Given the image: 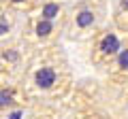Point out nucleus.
Listing matches in <instances>:
<instances>
[{
    "label": "nucleus",
    "instance_id": "obj_6",
    "mask_svg": "<svg viewBox=\"0 0 128 119\" xmlns=\"http://www.w3.org/2000/svg\"><path fill=\"white\" fill-rule=\"evenodd\" d=\"M105 70L109 72V77L113 79V81L128 83V34H126V38H124L122 47L118 49L115 58L109 62V66H107Z\"/></svg>",
    "mask_w": 128,
    "mask_h": 119
},
{
    "label": "nucleus",
    "instance_id": "obj_9",
    "mask_svg": "<svg viewBox=\"0 0 128 119\" xmlns=\"http://www.w3.org/2000/svg\"><path fill=\"white\" fill-rule=\"evenodd\" d=\"M111 19L118 28L128 30V0H113V9H111Z\"/></svg>",
    "mask_w": 128,
    "mask_h": 119
},
{
    "label": "nucleus",
    "instance_id": "obj_2",
    "mask_svg": "<svg viewBox=\"0 0 128 119\" xmlns=\"http://www.w3.org/2000/svg\"><path fill=\"white\" fill-rule=\"evenodd\" d=\"M107 13H109L107 0H79L66 11L62 34L70 41H88L98 28L105 26Z\"/></svg>",
    "mask_w": 128,
    "mask_h": 119
},
{
    "label": "nucleus",
    "instance_id": "obj_3",
    "mask_svg": "<svg viewBox=\"0 0 128 119\" xmlns=\"http://www.w3.org/2000/svg\"><path fill=\"white\" fill-rule=\"evenodd\" d=\"M128 30H122L115 23H105L98 28L90 36V62L98 70H105L109 62L115 58L118 49L122 47L124 38H126Z\"/></svg>",
    "mask_w": 128,
    "mask_h": 119
},
{
    "label": "nucleus",
    "instance_id": "obj_5",
    "mask_svg": "<svg viewBox=\"0 0 128 119\" xmlns=\"http://www.w3.org/2000/svg\"><path fill=\"white\" fill-rule=\"evenodd\" d=\"M62 36V21H51V19L38 17L34 13H28L26 26H24L22 38L28 47H45L54 45Z\"/></svg>",
    "mask_w": 128,
    "mask_h": 119
},
{
    "label": "nucleus",
    "instance_id": "obj_8",
    "mask_svg": "<svg viewBox=\"0 0 128 119\" xmlns=\"http://www.w3.org/2000/svg\"><path fill=\"white\" fill-rule=\"evenodd\" d=\"M17 15L19 13H15L13 9L0 2V43L11 38V32L15 30V23H17Z\"/></svg>",
    "mask_w": 128,
    "mask_h": 119
},
{
    "label": "nucleus",
    "instance_id": "obj_7",
    "mask_svg": "<svg viewBox=\"0 0 128 119\" xmlns=\"http://www.w3.org/2000/svg\"><path fill=\"white\" fill-rule=\"evenodd\" d=\"M66 11H68L66 0H38L36 6L30 13L38 15V17H45V19H51V21H62L64 23Z\"/></svg>",
    "mask_w": 128,
    "mask_h": 119
},
{
    "label": "nucleus",
    "instance_id": "obj_10",
    "mask_svg": "<svg viewBox=\"0 0 128 119\" xmlns=\"http://www.w3.org/2000/svg\"><path fill=\"white\" fill-rule=\"evenodd\" d=\"M2 4H6L9 9H13L15 13H30L36 6L38 0H0Z\"/></svg>",
    "mask_w": 128,
    "mask_h": 119
},
{
    "label": "nucleus",
    "instance_id": "obj_4",
    "mask_svg": "<svg viewBox=\"0 0 128 119\" xmlns=\"http://www.w3.org/2000/svg\"><path fill=\"white\" fill-rule=\"evenodd\" d=\"M28 102L30 98L19 81V74L2 68L0 70V115H6V117L19 115Z\"/></svg>",
    "mask_w": 128,
    "mask_h": 119
},
{
    "label": "nucleus",
    "instance_id": "obj_1",
    "mask_svg": "<svg viewBox=\"0 0 128 119\" xmlns=\"http://www.w3.org/2000/svg\"><path fill=\"white\" fill-rule=\"evenodd\" d=\"M19 81L30 100H60L73 87V70L58 43L30 47Z\"/></svg>",
    "mask_w": 128,
    "mask_h": 119
}]
</instances>
